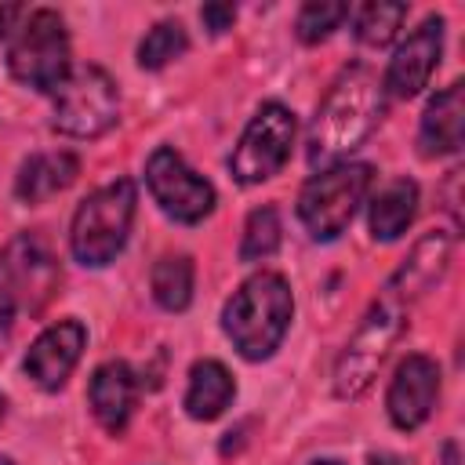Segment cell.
Segmentation results:
<instances>
[{
	"label": "cell",
	"instance_id": "cell-17",
	"mask_svg": "<svg viewBox=\"0 0 465 465\" xmlns=\"http://www.w3.org/2000/svg\"><path fill=\"white\" fill-rule=\"evenodd\" d=\"M80 174V160L65 149L58 153H33L15 178V196L22 203H44L51 196H58L62 189H69Z\"/></svg>",
	"mask_w": 465,
	"mask_h": 465
},
{
	"label": "cell",
	"instance_id": "cell-7",
	"mask_svg": "<svg viewBox=\"0 0 465 465\" xmlns=\"http://www.w3.org/2000/svg\"><path fill=\"white\" fill-rule=\"evenodd\" d=\"M120 120V87L102 65H76L54 91V131L98 138Z\"/></svg>",
	"mask_w": 465,
	"mask_h": 465
},
{
	"label": "cell",
	"instance_id": "cell-2",
	"mask_svg": "<svg viewBox=\"0 0 465 465\" xmlns=\"http://www.w3.org/2000/svg\"><path fill=\"white\" fill-rule=\"evenodd\" d=\"M291 320H294L291 283L280 272H269V269L247 276L232 291V298L225 302V309H222V331H225V338L251 363L269 360L283 345Z\"/></svg>",
	"mask_w": 465,
	"mask_h": 465
},
{
	"label": "cell",
	"instance_id": "cell-3",
	"mask_svg": "<svg viewBox=\"0 0 465 465\" xmlns=\"http://www.w3.org/2000/svg\"><path fill=\"white\" fill-rule=\"evenodd\" d=\"M134 207H138V189L131 178H116L102 189H94L73 214L69 225V251L80 265L102 269L109 265L127 236H131V222H134Z\"/></svg>",
	"mask_w": 465,
	"mask_h": 465
},
{
	"label": "cell",
	"instance_id": "cell-14",
	"mask_svg": "<svg viewBox=\"0 0 465 465\" xmlns=\"http://www.w3.org/2000/svg\"><path fill=\"white\" fill-rule=\"evenodd\" d=\"M454 229H429L414 247L411 254L400 262V269L392 272L389 280V298L396 302H414L421 298L432 283H440V276L447 272L450 265V254H454Z\"/></svg>",
	"mask_w": 465,
	"mask_h": 465
},
{
	"label": "cell",
	"instance_id": "cell-15",
	"mask_svg": "<svg viewBox=\"0 0 465 465\" xmlns=\"http://www.w3.org/2000/svg\"><path fill=\"white\" fill-rule=\"evenodd\" d=\"M134 400H138V378L124 360H109V363L94 367L91 385H87V403L105 432L120 436L127 429V421L134 414Z\"/></svg>",
	"mask_w": 465,
	"mask_h": 465
},
{
	"label": "cell",
	"instance_id": "cell-1",
	"mask_svg": "<svg viewBox=\"0 0 465 465\" xmlns=\"http://www.w3.org/2000/svg\"><path fill=\"white\" fill-rule=\"evenodd\" d=\"M381 116H385L381 80L367 65L341 69L309 124V138H305L309 167L323 171V167L345 163V156L356 153L374 134Z\"/></svg>",
	"mask_w": 465,
	"mask_h": 465
},
{
	"label": "cell",
	"instance_id": "cell-27",
	"mask_svg": "<svg viewBox=\"0 0 465 465\" xmlns=\"http://www.w3.org/2000/svg\"><path fill=\"white\" fill-rule=\"evenodd\" d=\"M22 15V7L18 4H0V40L11 33V22Z\"/></svg>",
	"mask_w": 465,
	"mask_h": 465
},
{
	"label": "cell",
	"instance_id": "cell-8",
	"mask_svg": "<svg viewBox=\"0 0 465 465\" xmlns=\"http://www.w3.org/2000/svg\"><path fill=\"white\" fill-rule=\"evenodd\" d=\"M294 131H298V120L283 102H262L229 156L232 178L240 185H258L280 174L283 163L291 160Z\"/></svg>",
	"mask_w": 465,
	"mask_h": 465
},
{
	"label": "cell",
	"instance_id": "cell-13",
	"mask_svg": "<svg viewBox=\"0 0 465 465\" xmlns=\"http://www.w3.org/2000/svg\"><path fill=\"white\" fill-rule=\"evenodd\" d=\"M84 345H87V331L80 320H58L51 323L47 331H40V338L29 345L22 367L25 374L33 378V385L54 392L69 381L73 367L80 363L84 356Z\"/></svg>",
	"mask_w": 465,
	"mask_h": 465
},
{
	"label": "cell",
	"instance_id": "cell-20",
	"mask_svg": "<svg viewBox=\"0 0 465 465\" xmlns=\"http://www.w3.org/2000/svg\"><path fill=\"white\" fill-rule=\"evenodd\" d=\"M193 258L189 254H167L153 265L149 272V287L160 309L167 312H182L193 302Z\"/></svg>",
	"mask_w": 465,
	"mask_h": 465
},
{
	"label": "cell",
	"instance_id": "cell-22",
	"mask_svg": "<svg viewBox=\"0 0 465 465\" xmlns=\"http://www.w3.org/2000/svg\"><path fill=\"white\" fill-rule=\"evenodd\" d=\"M283 240V225H280V211L272 203L254 207L243 222V236H240V262H265L280 251Z\"/></svg>",
	"mask_w": 465,
	"mask_h": 465
},
{
	"label": "cell",
	"instance_id": "cell-6",
	"mask_svg": "<svg viewBox=\"0 0 465 465\" xmlns=\"http://www.w3.org/2000/svg\"><path fill=\"white\" fill-rule=\"evenodd\" d=\"M7 69L22 87H33L40 94H54L62 80L69 76V33L58 11L36 7L15 33L7 47Z\"/></svg>",
	"mask_w": 465,
	"mask_h": 465
},
{
	"label": "cell",
	"instance_id": "cell-5",
	"mask_svg": "<svg viewBox=\"0 0 465 465\" xmlns=\"http://www.w3.org/2000/svg\"><path fill=\"white\" fill-rule=\"evenodd\" d=\"M403 327H407L403 302H396L389 294L378 298L363 312L360 327L352 331V338L345 341V349L338 352V363H334L331 385H334V396L338 400H360L374 385V378H378L389 349L403 334Z\"/></svg>",
	"mask_w": 465,
	"mask_h": 465
},
{
	"label": "cell",
	"instance_id": "cell-24",
	"mask_svg": "<svg viewBox=\"0 0 465 465\" xmlns=\"http://www.w3.org/2000/svg\"><path fill=\"white\" fill-rule=\"evenodd\" d=\"M345 18H349V7L341 0H309V4H302L298 18H294V33H298L302 44H320Z\"/></svg>",
	"mask_w": 465,
	"mask_h": 465
},
{
	"label": "cell",
	"instance_id": "cell-25",
	"mask_svg": "<svg viewBox=\"0 0 465 465\" xmlns=\"http://www.w3.org/2000/svg\"><path fill=\"white\" fill-rule=\"evenodd\" d=\"M200 22L218 36V33L232 29V22H236V7H232V4H203V7H200Z\"/></svg>",
	"mask_w": 465,
	"mask_h": 465
},
{
	"label": "cell",
	"instance_id": "cell-26",
	"mask_svg": "<svg viewBox=\"0 0 465 465\" xmlns=\"http://www.w3.org/2000/svg\"><path fill=\"white\" fill-rule=\"evenodd\" d=\"M15 294L11 291H0V338H7L11 334V327H15Z\"/></svg>",
	"mask_w": 465,
	"mask_h": 465
},
{
	"label": "cell",
	"instance_id": "cell-30",
	"mask_svg": "<svg viewBox=\"0 0 465 465\" xmlns=\"http://www.w3.org/2000/svg\"><path fill=\"white\" fill-rule=\"evenodd\" d=\"M0 465H15V461H11V458H0Z\"/></svg>",
	"mask_w": 465,
	"mask_h": 465
},
{
	"label": "cell",
	"instance_id": "cell-11",
	"mask_svg": "<svg viewBox=\"0 0 465 465\" xmlns=\"http://www.w3.org/2000/svg\"><path fill=\"white\" fill-rule=\"evenodd\" d=\"M436 396H440V367L436 360L421 356V352H411L407 360H400L392 381H389V392H385V411H389V421L403 432H414L418 425L429 421L432 407H436Z\"/></svg>",
	"mask_w": 465,
	"mask_h": 465
},
{
	"label": "cell",
	"instance_id": "cell-23",
	"mask_svg": "<svg viewBox=\"0 0 465 465\" xmlns=\"http://www.w3.org/2000/svg\"><path fill=\"white\" fill-rule=\"evenodd\" d=\"M185 47H189V36H185V25L182 22H174V18L156 22L145 33V40L138 44V65L149 69V73H156V69L171 65L174 58H182Z\"/></svg>",
	"mask_w": 465,
	"mask_h": 465
},
{
	"label": "cell",
	"instance_id": "cell-19",
	"mask_svg": "<svg viewBox=\"0 0 465 465\" xmlns=\"http://www.w3.org/2000/svg\"><path fill=\"white\" fill-rule=\"evenodd\" d=\"M418 211V185L411 178H392L374 200H371V236L389 243L407 232Z\"/></svg>",
	"mask_w": 465,
	"mask_h": 465
},
{
	"label": "cell",
	"instance_id": "cell-21",
	"mask_svg": "<svg viewBox=\"0 0 465 465\" xmlns=\"http://www.w3.org/2000/svg\"><path fill=\"white\" fill-rule=\"evenodd\" d=\"M407 18V4H396V0H371L363 7H356L352 15V33L363 47H385L400 25Z\"/></svg>",
	"mask_w": 465,
	"mask_h": 465
},
{
	"label": "cell",
	"instance_id": "cell-10",
	"mask_svg": "<svg viewBox=\"0 0 465 465\" xmlns=\"http://www.w3.org/2000/svg\"><path fill=\"white\" fill-rule=\"evenodd\" d=\"M0 272L29 309H40L58 287V258L40 232H18L0 251Z\"/></svg>",
	"mask_w": 465,
	"mask_h": 465
},
{
	"label": "cell",
	"instance_id": "cell-9",
	"mask_svg": "<svg viewBox=\"0 0 465 465\" xmlns=\"http://www.w3.org/2000/svg\"><path fill=\"white\" fill-rule=\"evenodd\" d=\"M145 185L153 193V200L160 203V211L182 225H196L203 222L214 203H218V193L214 185L196 174L182 153H174L171 145H156L145 160Z\"/></svg>",
	"mask_w": 465,
	"mask_h": 465
},
{
	"label": "cell",
	"instance_id": "cell-29",
	"mask_svg": "<svg viewBox=\"0 0 465 465\" xmlns=\"http://www.w3.org/2000/svg\"><path fill=\"white\" fill-rule=\"evenodd\" d=\"M312 465H345V461H338V458H320V461H312Z\"/></svg>",
	"mask_w": 465,
	"mask_h": 465
},
{
	"label": "cell",
	"instance_id": "cell-4",
	"mask_svg": "<svg viewBox=\"0 0 465 465\" xmlns=\"http://www.w3.org/2000/svg\"><path fill=\"white\" fill-rule=\"evenodd\" d=\"M371 182H374V167L360 160H345L316 171L298 193V222L320 243L338 240L356 218Z\"/></svg>",
	"mask_w": 465,
	"mask_h": 465
},
{
	"label": "cell",
	"instance_id": "cell-28",
	"mask_svg": "<svg viewBox=\"0 0 465 465\" xmlns=\"http://www.w3.org/2000/svg\"><path fill=\"white\" fill-rule=\"evenodd\" d=\"M367 465H403V458H396V454H371Z\"/></svg>",
	"mask_w": 465,
	"mask_h": 465
},
{
	"label": "cell",
	"instance_id": "cell-16",
	"mask_svg": "<svg viewBox=\"0 0 465 465\" xmlns=\"http://www.w3.org/2000/svg\"><path fill=\"white\" fill-rule=\"evenodd\" d=\"M461 138H465V87L454 80L429 98L418 124V145L421 156H447L461 149Z\"/></svg>",
	"mask_w": 465,
	"mask_h": 465
},
{
	"label": "cell",
	"instance_id": "cell-18",
	"mask_svg": "<svg viewBox=\"0 0 465 465\" xmlns=\"http://www.w3.org/2000/svg\"><path fill=\"white\" fill-rule=\"evenodd\" d=\"M236 396V381L225 363L218 360H196L189 371V389H185V414L193 421H214Z\"/></svg>",
	"mask_w": 465,
	"mask_h": 465
},
{
	"label": "cell",
	"instance_id": "cell-12",
	"mask_svg": "<svg viewBox=\"0 0 465 465\" xmlns=\"http://www.w3.org/2000/svg\"><path fill=\"white\" fill-rule=\"evenodd\" d=\"M440 54H443V18L429 15L389 58V69L381 80L385 98H414L436 73Z\"/></svg>",
	"mask_w": 465,
	"mask_h": 465
}]
</instances>
